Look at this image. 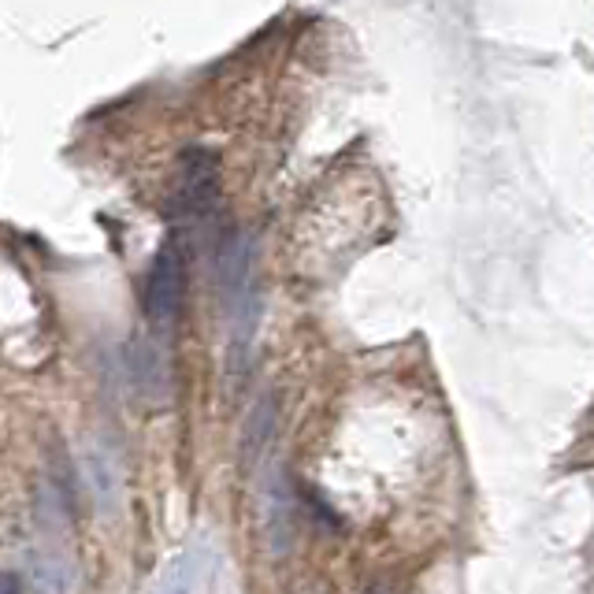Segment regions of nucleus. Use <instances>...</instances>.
Wrapping results in <instances>:
<instances>
[{
  "instance_id": "f257e3e1",
  "label": "nucleus",
  "mask_w": 594,
  "mask_h": 594,
  "mask_svg": "<svg viewBox=\"0 0 594 594\" xmlns=\"http://www.w3.org/2000/svg\"><path fill=\"white\" fill-rule=\"evenodd\" d=\"M220 201V157L212 149H190L178 160V175L168 197L171 215H205Z\"/></svg>"
},
{
  "instance_id": "0eeeda50",
  "label": "nucleus",
  "mask_w": 594,
  "mask_h": 594,
  "mask_svg": "<svg viewBox=\"0 0 594 594\" xmlns=\"http://www.w3.org/2000/svg\"><path fill=\"white\" fill-rule=\"evenodd\" d=\"M134 364H138V383H141V391L157 398V386H164V383H168L164 361H160V349H152V346H146V342H141L138 354H134Z\"/></svg>"
},
{
  "instance_id": "6e6552de",
  "label": "nucleus",
  "mask_w": 594,
  "mask_h": 594,
  "mask_svg": "<svg viewBox=\"0 0 594 594\" xmlns=\"http://www.w3.org/2000/svg\"><path fill=\"white\" fill-rule=\"evenodd\" d=\"M0 594H23L20 576H15V572H0Z\"/></svg>"
},
{
  "instance_id": "7ed1b4c3",
  "label": "nucleus",
  "mask_w": 594,
  "mask_h": 594,
  "mask_svg": "<svg viewBox=\"0 0 594 594\" xmlns=\"http://www.w3.org/2000/svg\"><path fill=\"white\" fill-rule=\"evenodd\" d=\"M275 428H279V401L275 394H264L253 405V412H249L246 428H242V465L246 468L260 465V457L268 454V446L275 438Z\"/></svg>"
},
{
  "instance_id": "1a4fd4ad",
  "label": "nucleus",
  "mask_w": 594,
  "mask_h": 594,
  "mask_svg": "<svg viewBox=\"0 0 594 594\" xmlns=\"http://www.w3.org/2000/svg\"><path fill=\"white\" fill-rule=\"evenodd\" d=\"M368 594H391V587H383V583H380V587H372Z\"/></svg>"
},
{
  "instance_id": "423d86ee",
  "label": "nucleus",
  "mask_w": 594,
  "mask_h": 594,
  "mask_svg": "<svg viewBox=\"0 0 594 594\" xmlns=\"http://www.w3.org/2000/svg\"><path fill=\"white\" fill-rule=\"evenodd\" d=\"M34 587L38 594H71V565L64 554H41L34 561Z\"/></svg>"
},
{
  "instance_id": "20e7f679",
  "label": "nucleus",
  "mask_w": 594,
  "mask_h": 594,
  "mask_svg": "<svg viewBox=\"0 0 594 594\" xmlns=\"http://www.w3.org/2000/svg\"><path fill=\"white\" fill-rule=\"evenodd\" d=\"M264 528H268V539H272V554H286L294 546V498L290 491H286L283 475L272 480V487H268Z\"/></svg>"
},
{
  "instance_id": "f03ea898",
  "label": "nucleus",
  "mask_w": 594,
  "mask_h": 594,
  "mask_svg": "<svg viewBox=\"0 0 594 594\" xmlns=\"http://www.w3.org/2000/svg\"><path fill=\"white\" fill-rule=\"evenodd\" d=\"M186 297V260L175 246H164L149 268V286H146V312L157 327H171L183 312Z\"/></svg>"
},
{
  "instance_id": "39448f33",
  "label": "nucleus",
  "mask_w": 594,
  "mask_h": 594,
  "mask_svg": "<svg viewBox=\"0 0 594 594\" xmlns=\"http://www.w3.org/2000/svg\"><path fill=\"white\" fill-rule=\"evenodd\" d=\"M86 480H89V487H94L97 506L104 512H112L120 506V472H115V465L108 461L104 449H97V446L86 449Z\"/></svg>"
}]
</instances>
